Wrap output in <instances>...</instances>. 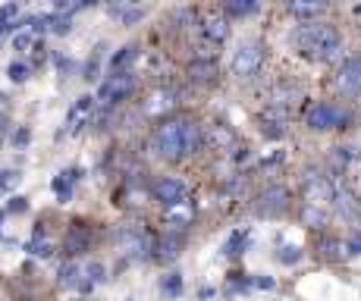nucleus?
<instances>
[{
  "label": "nucleus",
  "instance_id": "obj_4",
  "mask_svg": "<svg viewBox=\"0 0 361 301\" xmlns=\"http://www.w3.org/2000/svg\"><path fill=\"white\" fill-rule=\"evenodd\" d=\"M261 63H264V51H261V44H255V41H245V44L235 47V54H233L230 66H233V73L239 75V79H252V75L261 69Z\"/></svg>",
  "mask_w": 361,
  "mask_h": 301
},
{
  "label": "nucleus",
  "instance_id": "obj_25",
  "mask_svg": "<svg viewBox=\"0 0 361 301\" xmlns=\"http://www.w3.org/2000/svg\"><path fill=\"white\" fill-rule=\"evenodd\" d=\"M19 182V173H0V192H4V188H13Z\"/></svg>",
  "mask_w": 361,
  "mask_h": 301
},
{
  "label": "nucleus",
  "instance_id": "obj_8",
  "mask_svg": "<svg viewBox=\"0 0 361 301\" xmlns=\"http://www.w3.org/2000/svg\"><path fill=\"white\" fill-rule=\"evenodd\" d=\"M286 207H289V192L280 185L267 188L258 198V214H264V216H280V214H286Z\"/></svg>",
  "mask_w": 361,
  "mask_h": 301
},
{
  "label": "nucleus",
  "instance_id": "obj_13",
  "mask_svg": "<svg viewBox=\"0 0 361 301\" xmlns=\"http://www.w3.org/2000/svg\"><path fill=\"white\" fill-rule=\"evenodd\" d=\"M88 245H92V233H88V226H82V223H75V226L69 229L66 251H69V254H75V251H85Z\"/></svg>",
  "mask_w": 361,
  "mask_h": 301
},
{
  "label": "nucleus",
  "instance_id": "obj_20",
  "mask_svg": "<svg viewBox=\"0 0 361 301\" xmlns=\"http://www.w3.org/2000/svg\"><path fill=\"white\" fill-rule=\"evenodd\" d=\"M224 4L230 6V13H239V16H242V13H252L255 10V6H258V0H224Z\"/></svg>",
  "mask_w": 361,
  "mask_h": 301
},
{
  "label": "nucleus",
  "instance_id": "obj_5",
  "mask_svg": "<svg viewBox=\"0 0 361 301\" xmlns=\"http://www.w3.org/2000/svg\"><path fill=\"white\" fill-rule=\"evenodd\" d=\"M345 123V113L336 107V104H317V107L308 110V125L314 132H327V129H336V125Z\"/></svg>",
  "mask_w": 361,
  "mask_h": 301
},
{
  "label": "nucleus",
  "instance_id": "obj_11",
  "mask_svg": "<svg viewBox=\"0 0 361 301\" xmlns=\"http://www.w3.org/2000/svg\"><path fill=\"white\" fill-rule=\"evenodd\" d=\"M289 13H293L295 19L311 23V19H317V16L327 13V0H289Z\"/></svg>",
  "mask_w": 361,
  "mask_h": 301
},
{
  "label": "nucleus",
  "instance_id": "obj_29",
  "mask_svg": "<svg viewBox=\"0 0 361 301\" xmlns=\"http://www.w3.org/2000/svg\"><path fill=\"white\" fill-rule=\"evenodd\" d=\"M349 248L355 251V254H361V235H358V239H352V245H349Z\"/></svg>",
  "mask_w": 361,
  "mask_h": 301
},
{
  "label": "nucleus",
  "instance_id": "obj_6",
  "mask_svg": "<svg viewBox=\"0 0 361 301\" xmlns=\"http://www.w3.org/2000/svg\"><path fill=\"white\" fill-rule=\"evenodd\" d=\"M336 88L343 97H358L361 94V60H349L343 63L336 75Z\"/></svg>",
  "mask_w": 361,
  "mask_h": 301
},
{
  "label": "nucleus",
  "instance_id": "obj_30",
  "mask_svg": "<svg viewBox=\"0 0 361 301\" xmlns=\"http://www.w3.org/2000/svg\"><path fill=\"white\" fill-rule=\"evenodd\" d=\"M0 220H4V214H0Z\"/></svg>",
  "mask_w": 361,
  "mask_h": 301
},
{
  "label": "nucleus",
  "instance_id": "obj_17",
  "mask_svg": "<svg viewBox=\"0 0 361 301\" xmlns=\"http://www.w3.org/2000/svg\"><path fill=\"white\" fill-rule=\"evenodd\" d=\"M189 73L195 82H211L214 75H217V66H214V63H192Z\"/></svg>",
  "mask_w": 361,
  "mask_h": 301
},
{
  "label": "nucleus",
  "instance_id": "obj_23",
  "mask_svg": "<svg viewBox=\"0 0 361 301\" xmlns=\"http://www.w3.org/2000/svg\"><path fill=\"white\" fill-rule=\"evenodd\" d=\"M276 257H280L283 264H295L298 257H302V251H298L295 245H286V248H280V254H276Z\"/></svg>",
  "mask_w": 361,
  "mask_h": 301
},
{
  "label": "nucleus",
  "instance_id": "obj_3",
  "mask_svg": "<svg viewBox=\"0 0 361 301\" xmlns=\"http://www.w3.org/2000/svg\"><path fill=\"white\" fill-rule=\"evenodd\" d=\"M132 88H135V75L126 73V69H116L114 75H107V79L101 82L98 101L101 104H120V101H126V97L132 94Z\"/></svg>",
  "mask_w": 361,
  "mask_h": 301
},
{
  "label": "nucleus",
  "instance_id": "obj_1",
  "mask_svg": "<svg viewBox=\"0 0 361 301\" xmlns=\"http://www.w3.org/2000/svg\"><path fill=\"white\" fill-rule=\"evenodd\" d=\"M151 145H154V154L161 160L176 164V160L189 157L201 148V129L192 120H166L164 125H157Z\"/></svg>",
  "mask_w": 361,
  "mask_h": 301
},
{
  "label": "nucleus",
  "instance_id": "obj_16",
  "mask_svg": "<svg viewBox=\"0 0 361 301\" xmlns=\"http://www.w3.org/2000/svg\"><path fill=\"white\" fill-rule=\"evenodd\" d=\"M29 251H32L35 257H47V254H51V251H54V242L47 239L44 233H35V239L29 242Z\"/></svg>",
  "mask_w": 361,
  "mask_h": 301
},
{
  "label": "nucleus",
  "instance_id": "obj_22",
  "mask_svg": "<svg viewBox=\"0 0 361 301\" xmlns=\"http://www.w3.org/2000/svg\"><path fill=\"white\" fill-rule=\"evenodd\" d=\"M69 179H75V173H66V179H54V192L63 201H69Z\"/></svg>",
  "mask_w": 361,
  "mask_h": 301
},
{
  "label": "nucleus",
  "instance_id": "obj_18",
  "mask_svg": "<svg viewBox=\"0 0 361 301\" xmlns=\"http://www.w3.org/2000/svg\"><path fill=\"white\" fill-rule=\"evenodd\" d=\"M166 107H173V101H170V94H151V101H148V113H161V110Z\"/></svg>",
  "mask_w": 361,
  "mask_h": 301
},
{
  "label": "nucleus",
  "instance_id": "obj_26",
  "mask_svg": "<svg viewBox=\"0 0 361 301\" xmlns=\"http://www.w3.org/2000/svg\"><path fill=\"white\" fill-rule=\"evenodd\" d=\"M10 75H13V82H23L25 75H29V69H25L23 63H13V66H10Z\"/></svg>",
  "mask_w": 361,
  "mask_h": 301
},
{
  "label": "nucleus",
  "instance_id": "obj_24",
  "mask_svg": "<svg viewBox=\"0 0 361 301\" xmlns=\"http://www.w3.org/2000/svg\"><path fill=\"white\" fill-rule=\"evenodd\" d=\"M63 283L66 285H85V283H82V270L79 267H66L63 270Z\"/></svg>",
  "mask_w": 361,
  "mask_h": 301
},
{
  "label": "nucleus",
  "instance_id": "obj_12",
  "mask_svg": "<svg viewBox=\"0 0 361 301\" xmlns=\"http://www.w3.org/2000/svg\"><path fill=\"white\" fill-rule=\"evenodd\" d=\"M201 29H204V38L217 41V44H220V41H226V38H230V23H226L224 16H207Z\"/></svg>",
  "mask_w": 361,
  "mask_h": 301
},
{
  "label": "nucleus",
  "instance_id": "obj_19",
  "mask_svg": "<svg viewBox=\"0 0 361 301\" xmlns=\"http://www.w3.org/2000/svg\"><path fill=\"white\" fill-rule=\"evenodd\" d=\"M305 220H308L311 226H324V223H327V211H321V207H308V204H305Z\"/></svg>",
  "mask_w": 361,
  "mask_h": 301
},
{
  "label": "nucleus",
  "instance_id": "obj_21",
  "mask_svg": "<svg viewBox=\"0 0 361 301\" xmlns=\"http://www.w3.org/2000/svg\"><path fill=\"white\" fill-rule=\"evenodd\" d=\"M164 292L166 295H179V292H183V279H179V273H170V276L164 279Z\"/></svg>",
  "mask_w": 361,
  "mask_h": 301
},
{
  "label": "nucleus",
  "instance_id": "obj_2",
  "mask_svg": "<svg viewBox=\"0 0 361 301\" xmlns=\"http://www.w3.org/2000/svg\"><path fill=\"white\" fill-rule=\"evenodd\" d=\"M298 47H302L305 54H311V57L330 63V60H339V54H343V38H339V32L333 29V25H305L302 32L295 35Z\"/></svg>",
  "mask_w": 361,
  "mask_h": 301
},
{
  "label": "nucleus",
  "instance_id": "obj_15",
  "mask_svg": "<svg viewBox=\"0 0 361 301\" xmlns=\"http://www.w3.org/2000/svg\"><path fill=\"white\" fill-rule=\"evenodd\" d=\"M176 254H179V242L173 239V235H170V239H161V242H157V254H154V261L166 264V261H173Z\"/></svg>",
  "mask_w": 361,
  "mask_h": 301
},
{
  "label": "nucleus",
  "instance_id": "obj_9",
  "mask_svg": "<svg viewBox=\"0 0 361 301\" xmlns=\"http://www.w3.org/2000/svg\"><path fill=\"white\" fill-rule=\"evenodd\" d=\"M333 185L327 179H308V185H305V204L308 207H321V211H327L330 201H333Z\"/></svg>",
  "mask_w": 361,
  "mask_h": 301
},
{
  "label": "nucleus",
  "instance_id": "obj_27",
  "mask_svg": "<svg viewBox=\"0 0 361 301\" xmlns=\"http://www.w3.org/2000/svg\"><path fill=\"white\" fill-rule=\"evenodd\" d=\"M132 57H135V47H123V54H116L114 57V66H123V63L132 60Z\"/></svg>",
  "mask_w": 361,
  "mask_h": 301
},
{
  "label": "nucleus",
  "instance_id": "obj_28",
  "mask_svg": "<svg viewBox=\"0 0 361 301\" xmlns=\"http://www.w3.org/2000/svg\"><path fill=\"white\" fill-rule=\"evenodd\" d=\"M23 207H25V204H23V198H13V204H10V211H23Z\"/></svg>",
  "mask_w": 361,
  "mask_h": 301
},
{
  "label": "nucleus",
  "instance_id": "obj_10",
  "mask_svg": "<svg viewBox=\"0 0 361 301\" xmlns=\"http://www.w3.org/2000/svg\"><path fill=\"white\" fill-rule=\"evenodd\" d=\"M164 220H166V226H170L173 233H176V229H189L192 220H195V207H192L189 201H176V204L166 207Z\"/></svg>",
  "mask_w": 361,
  "mask_h": 301
},
{
  "label": "nucleus",
  "instance_id": "obj_14",
  "mask_svg": "<svg viewBox=\"0 0 361 301\" xmlns=\"http://www.w3.org/2000/svg\"><path fill=\"white\" fill-rule=\"evenodd\" d=\"M207 138H211V145H214V148H220V151H226L233 145V132L226 129L224 123H214L211 132H207Z\"/></svg>",
  "mask_w": 361,
  "mask_h": 301
},
{
  "label": "nucleus",
  "instance_id": "obj_7",
  "mask_svg": "<svg viewBox=\"0 0 361 301\" xmlns=\"http://www.w3.org/2000/svg\"><path fill=\"white\" fill-rule=\"evenodd\" d=\"M154 198L161 201V204H176V201H185V182L183 179H176V176H164V179H157L154 182Z\"/></svg>",
  "mask_w": 361,
  "mask_h": 301
}]
</instances>
